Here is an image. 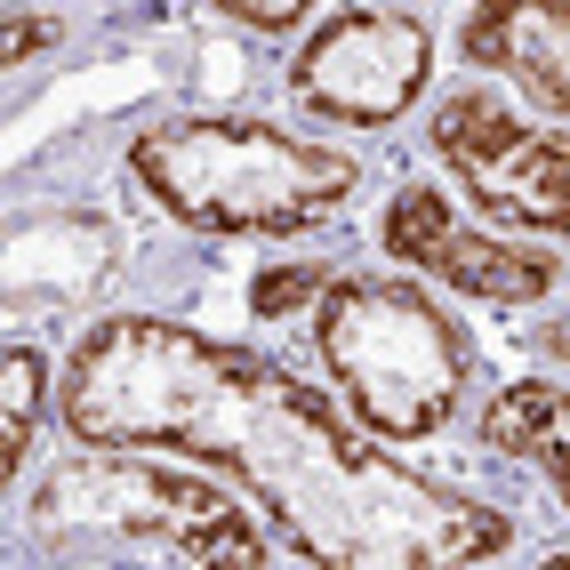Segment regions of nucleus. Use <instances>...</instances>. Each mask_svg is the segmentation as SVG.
<instances>
[{"label":"nucleus","instance_id":"1","mask_svg":"<svg viewBox=\"0 0 570 570\" xmlns=\"http://www.w3.org/2000/svg\"><path fill=\"white\" fill-rule=\"evenodd\" d=\"M57 410L81 442L217 466L297 554L330 570H466L507 554V514L402 466L282 362L161 314L97 322L57 377Z\"/></svg>","mask_w":570,"mask_h":570},{"label":"nucleus","instance_id":"2","mask_svg":"<svg viewBox=\"0 0 570 570\" xmlns=\"http://www.w3.org/2000/svg\"><path fill=\"white\" fill-rule=\"evenodd\" d=\"M129 177L194 234H306L362 194V169L337 145L274 129L257 112H177L137 129Z\"/></svg>","mask_w":570,"mask_h":570},{"label":"nucleus","instance_id":"3","mask_svg":"<svg viewBox=\"0 0 570 570\" xmlns=\"http://www.w3.org/2000/svg\"><path fill=\"white\" fill-rule=\"evenodd\" d=\"M32 530L57 554H145L185 570H257L265 530L217 482L137 442H81L32 482Z\"/></svg>","mask_w":570,"mask_h":570},{"label":"nucleus","instance_id":"4","mask_svg":"<svg viewBox=\"0 0 570 570\" xmlns=\"http://www.w3.org/2000/svg\"><path fill=\"white\" fill-rule=\"evenodd\" d=\"M314 354L337 402L377 442H434L459 417L466 386V330L450 322L417 282L346 274L314 297Z\"/></svg>","mask_w":570,"mask_h":570},{"label":"nucleus","instance_id":"5","mask_svg":"<svg viewBox=\"0 0 570 570\" xmlns=\"http://www.w3.org/2000/svg\"><path fill=\"white\" fill-rule=\"evenodd\" d=\"M434 154L482 217L570 242V129H539L507 112V97L459 89L434 105Z\"/></svg>","mask_w":570,"mask_h":570},{"label":"nucleus","instance_id":"6","mask_svg":"<svg viewBox=\"0 0 570 570\" xmlns=\"http://www.w3.org/2000/svg\"><path fill=\"white\" fill-rule=\"evenodd\" d=\"M434 81V32L410 9H337L289 57V89L314 121L394 129Z\"/></svg>","mask_w":570,"mask_h":570},{"label":"nucleus","instance_id":"7","mask_svg":"<svg viewBox=\"0 0 570 570\" xmlns=\"http://www.w3.org/2000/svg\"><path fill=\"white\" fill-rule=\"evenodd\" d=\"M377 242H386L394 265H410V274H426L442 289H459V297H482V306H539V297L554 289V274H562L547 249L466 225L459 209H450L442 185H402V194L386 202Z\"/></svg>","mask_w":570,"mask_h":570},{"label":"nucleus","instance_id":"8","mask_svg":"<svg viewBox=\"0 0 570 570\" xmlns=\"http://www.w3.org/2000/svg\"><path fill=\"white\" fill-rule=\"evenodd\" d=\"M459 49L482 72H507L539 112H570V0H474Z\"/></svg>","mask_w":570,"mask_h":570},{"label":"nucleus","instance_id":"9","mask_svg":"<svg viewBox=\"0 0 570 570\" xmlns=\"http://www.w3.org/2000/svg\"><path fill=\"white\" fill-rule=\"evenodd\" d=\"M482 450L539 466L554 482V499L570 507V386H507L482 410Z\"/></svg>","mask_w":570,"mask_h":570},{"label":"nucleus","instance_id":"10","mask_svg":"<svg viewBox=\"0 0 570 570\" xmlns=\"http://www.w3.org/2000/svg\"><path fill=\"white\" fill-rule=\"evenodd\" d=\"M41 394H49V354L41 346H9V362H0V474H17L32 459Z\"/></svg>","mask_w":570,"mask_h":570},{"label":"nucleus","instance_id":"11","mask_svg":"<svg viewBox=\"0 0 570 570\" xmlns=\"http://www.w3.org/2000/svg\"><path fill=\"white\" fill-rule=\"evenodd\" d=\"M217 17H234V24H249V32H297L314 17V0H209Z\"/></svg>","mask_w":570,"mask_h":570},{"label":"nucleus","instance_id":"12","mask_svg":"<svg viewBox=\"0 0 570 570\" xmlns=\"http://www.w3.org/2000/svg\"><path fill=\"white\" fill-rule=\"evenodd\" d=\"M322 289H330V282L314 274V265H289V274H274V282H257V289H249V306H257V314H282V306H297V297L314 306Z\"/></svg>","mask_w":570,"mask_h":570},{"label":"nucleus","instance_id":"13","mask_svg":"<svg viewBox=\"0 0 570 570\" xmlns=\"http://www.w3.org/2000/svg\"><path fill=\"white\" fill-rule=\"evenodd\" d=\"M41 41H57V17L41 24V17H9V65H24Z\"/></svg>","mask_w":570,"mask_h":570}]
</instances>
